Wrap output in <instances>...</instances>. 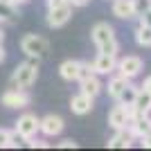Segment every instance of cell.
Returning a JSON list of instances; mask_svg holds the SVG:
<instances>
[{
	"instance_id": "obj_1",
	"label": "cell",
	"mask_w": 151,
	"mask_h": 151,
	"mask_svg": "<svg viewBox=\"0 0 151 151\" xmlns=\"http://www.w3.org/2000/svg\"><path fill=\"white\" fill-rule=\"evenodd\" d=\"M90 36H93V43L97 45V50L104 52V54H115L117 57V52H120V43H117V38H115V29L113 25H108V23H97L90 32Z\"/></svg>"
},
{
	"instance_id": "obj_2",
	"label": "cell",
	"mask_w": 151,
	"mask_h": 151,
	"mask_svg": "<svg viewBox=\"0 0 151 151\" xmlns=\"http://www.w3.org/2000/svg\"><path fill=\"white\" fill-rule=\"evenodd\" d=\"M38 77V59H29L25 63H18L9 79V88H29Z\"/></svg>"
},
{
	"instance_id": "obj_3",
	"label": "cell",
	"mask_w": 151,
	"mask_h": 151,
	"mask_svg": "<svg viewBox=\"0 0 151 151\" xmlns=\"http://www.w3.org/2000/svg\"><path fill=\"white\" fill-rule=\"evenodd\" d=\"M20 50L25 52L29 59H45L47 57V52H50V43L45 41L43 36H38V34H25V36L20 38Z\"/></svg>"
},
{
	"instance_id": "obj_4",
	"label": "cell",
	"mask_w": 151,
	"mask_h": 151,
	"mask_svg": "<svg viewBox=\"0 0 151 151\" xmlns=\"http://www.w3.org/2000/svg\"><path fill=\"white\" fill-rule=\"evenodd\" d=\"M29 101H32V97L25 88H9L0 97V104L5 108H25V106H29Z\"/></svg>"
},
{
	"instance_id": "obj_5",
	"label": "cell",
	"mask_w": 151,
	"mask_h": 151,
	"mask_svg": "<svg viewBox=\"0 0 151 151\" xmlns=\"http://www.w3.org/2000/svg\"><path fill=\"white\" fill-rule=\"evenodd\" d=\"M16 131L25 140L34 138L36 133H41V117H36L34 113H23L18 120H16Z\"/></svg>"
},
{
	"instance_id": "obj_6",
	"label": "cell",
	"mask_w": 151,
	"mask_h": 151,
	"mask_svg": "<svg viewBox=\"0 0 151 151\" xmlns=\"http://www.w3.org/2000/svg\"><path fill=\"white\" fill-rule=\"evenodd\" d=\"M142 68H145V63H142L140 57H135V54H126V57L117 59V72L124 75L126 79H135V77L142 72Z\"/></svg>"
},
{
	"instance_id": "obj_7",
	"label": "cell",
	"mask_w": 151,
	"mask_h": 151,
	"mask_svg": "<svg viewBox=\"0 0 151 151\" xmlns=\"http://www.w3.org/2000/svg\"><path fill=\"white\" fill-rule=\"evenodd\" d=\"M70 16H72V5L70 2H65L61 7H54V9H47V25L52 29H59L70 20Z\"/></svg>"
},
{
	"instance_id": "obj_8",
	"label": "cell",
	"mask_w": 151,
	"mask_h": 151,
	"mask_svg": "<svg viewBox=\"0 0 151 151\" xmlns=\"http://www.w3.org/2000/svg\"><path fill=\"white\" fill-rule=\"evenodd\" d=\"M63 126H65L63 117H59V115H54V113L45 115V117H41V133H43V135H47V138L61 135Z\"/></svg>"
},
{
	"instance_id": "obj_9",
	"label": "cell",
	"mask_w": 151,
	"mask_h": 151,
	"mask_svg": "<svg viewBox=\"0 0 151 151\" xmlns=\"http://www.w3.org/2000/svg\"><path fill=\"white\" fill-rule=\"evenodd\" d=\"M93 70H95V75H111L113 70H117V57L99 52L97 59L93 61Z\"/></svg>"
},
{
	"instance_id": "obj_10",
	"label": "cell",
	"mask_w": 151,
	"mask_h": 151,
	"mask_svg": "<svg viewBox=\"0 0 151 151\" xmlns=\"http://www.w3.org/2000/svg\"><path fill=\"white\" fill-rule=\"evenodd\" d=\"M93 101H95V97H90V95L79 90V93L70 99V111L75 115H88L90 111H93Z\"/></svg>"
},
{
	"instance_id": "obj_11",
	"label": "cell",
	"mask_w": 151,
	"mask_h": 151,
	"mask_svg": "<svg viewBox=\"0 0 151 151\" xmlns=\"http://www.w3.org/2000/svg\"><path fill=\"white\" fill-rule=\"evenodd\" d=\"M133 140H135L133 131L129 126H124V129H117V131H115V135L108 140L106 145L111 147V149H129V147L133 145Z\"/></svg>"
},
{
	"instance_id": "obj_12",
	"label": "cell",
	"mask_w": 151,
	"mask_h": 151,
	"mask_svg": "<svg viewBox=\"0 0 151 151\" xmlns=\"http://www.w3.org/2000/svg\"><path fill=\"white\" fill-rule=\"evenodd\" d=\"M129 129L133 131L135 138H145V135H149V133H151V117H149V113H138V115H135V120L129 124Z\"/></svg>"
},
{
	"instance_id": "obj_13",
	"label": "cell",
	"mask_w": 151,
	"mask_h": 151,
	"mask_svg": "<svg viewBox=\"0 0 151 151\" xmlns=\"http://www.w3.org/2000/svg\"><path fill=\"white\" fill-rule=\"evenodd\" d=\"M113 16L115 18H122V20L138 18V16H135V5H133V0H113Z\"/></svg>"
},
{
	"instance_id": "obj_14",
	"label": "cell",
	"mask_w": 151,
	"mask_h": 151,
	"mask_svg": "<svg viewBox=\"0 0 151 151\" xmlns=\"http://www.w3.org/2000/svg\"><path fill=\"white\" fill-rule=\"evenodd\" d=\"M79 68H81V61L68 59V61H63L61 65H59V75H61V79H65V81H77Z\"/></svg>"
},
{
	"instance_id": "obj_15",
	"label": "cell",
	"mask_w": 151,
	"mask_h": 151,
	"mask_svg": "<svg viewBox=\"0 0 151 151\" xmlns=\"http://www.w3.org/2000/svg\"><path fill=\"white\" fill-rule=\"evenodd\" d=\"M129 83H131V79H126L124 75H117V77H113V79L108 81L106 90H108V95H111L113 99H117V97H120V93L129 86Z\"/></svg>"
},
{
	"instance_id": "obj_16",
	"label": "cell",
	"mask_w": 151,
	"mask_h": 151,
	"mask_svg": "<svg viewBox=\"0 0 151 151\" xmlns=\"http://www.w3.org/2000/svg\"><path fill=\"white\" fill-rule=\"evenodd\" d=\"M79 86H81V93L90 95V97H97V95L104 90V86H101V81L97 79V75H93V77H88V79L79 81Z\"/></svg>"
},
{
	"instance_id": "obj_17",
	"label": "cell",
	"mask_w": 151,
	"mask_h": 151,
	"mask_svg": "<svg viewBox=\"0 0 151 151\" xmlns=\"http://www.w3.org/2000/svg\"><path fill=\"white\" fill-rule=\"evenodd\" d=\"M135 43L140 47H151V25H145L142 20L135 27Z\"/></svg>"
},
{
	"instance_id": "obj_18",
	"label": "cell",
	"mask_w": 151,
	"mask_h": 151,
	"mask_svg": "<svg viewBox=\"0 0 151 151\" xmlns=\"http://www.w3.org/2000/svg\"><path fill=\"white\" fill-rule=\"evenodd\" d=\"M133 106L138 113H151V93L140 88L138 95H135V101H133Z\"/></svg>"
},
{
	"instance_id": "obj_19",
	"label": "cell",
	"mask_w": 151,
	"mask_h": 151,
	"mask_svg": "<svg viewBox=\"0 0 151 151\" xmlns=\"http://www.w3.org/2000/svg\"><path fill=\"white\" fill-rule=\"evenodd\" d=\"M16 18H18V7L0 0V23H14Z\"/></svg>"
},
{
	"instance_id": "obj_20",
	"label": "cell",
	"mask_w": 151,
	"mask_h": 151,
	"mask_svg": "<svg viewBox=\"0 0 151 151\" xmlns=\"http://www.w3.org/2000/svg\"><path fill=\"white\" fill-rule=\"evenodd\" d=\"M138 90H140V86H133V83H129L124 90L120 93V97H117V104H124V106H129V104H133L135 101V95H138Z\"/></svg>"
},
{
	"instance_id": "obj_21",
	"label": "cell",
	"mask_w": 151,
	"mask_h": 151,
	"mask_svg": "<svg viewBox=\"0 0 151 151\" xmlns=\"http://www.w3.org/2000/svg\"><path fill=\"white\" fill-rule=\"evenodd\" d=\"M23 142H27V140L23 138L16 129H14V131H9V142H7V147H9V149H16V147H20Z\"/></svg>"
},
{
	"instance_id": "obj_22",
	"label": "cell",
	"mask_w": 151,
	"mask_h": 151,
	"mask_svg": "<svg viewBox=\"0 0 151 151\" xmlns=\"http://www.w3.org/2000/svg\"><path fill=\"white\" fill-rule=\"evenodd\" d=\"M95 75L93 70V63H83L81 61V68H79V77H77V81H83V79H88V77Z\"/></svg>"
},
{
	"instance_id": "obj_23",
	"label": "cell",
	"mask_w": 151,
	"mask_h": 151,
	"mask_svg": "<svg viewBox=\"0 0 151 151\" xmlns=\"http://www.w3.org/2000/svg\"><path fill=\"white\" fill-rule=\"evenodd\" d=\"M133 5H135V16H142V14H147L151 9V0H133Z\"/></svg>"
},
{
	"instance_id": "obj_24",
	"label": "cell",
	"mask_w": 151,
	"mask_h": 151,
	"mask_svg": "<svg viewBox=\"0 0 151 151\" xmlns=\"http://www.w3.org/2000/svg\"><path fill=\"white\" fill-rule=\"evenodd\" d=\"M27 145H29L32 149H45V147H47V142H45V140H38L36 135H34V138L27 140Z\"/></svg>"
},
{
	"instance_id": "obj_25",
	"label": "cell",
	"mask_w": 151,
	"mask_h": 151,
	"mask_svg": "<svg viewBox=\"0 0 151 151\" xmlns=\"http://www.w3.org/2000/svg\"><path fill=\"white\" fill-rule=\"evenodd\" d=\"M9 142V129H0V149H5Z\"/></svg>"
},
{
	"instance_id": "obj_26",
	"label": "cell",
	"mask_w": 151,
	"mask_h": 151,
	"mask_svg": "<svg viewBox=\"0 0 151 151\" xmlns=\"http://www.w3.org/2000/svg\"><path fill=\"white\" fill-rule=\"evenodd\" d=\"M59 147H61V149H75L77 142H75L72 138H65V140H61V142H59Z\"/></svg>"
},
{
	"instance_id": "obj_27",
	"label": "cell",
	"mask_w": 151,
	"mask_h": 151,
	"mask_svg": "<svg viewBox=\"0 0 151 151\" xmlns=\"http://www.w3.org/2000/svg\"><path fill=\"white\" fill-rule=\"evenodd\" d=\"M68 0H45V5H47V9H54V7H61L65 5Z\"/></svg>"
},
{
	"instance_id": "obj_28",
	"label": "cell",
	"mask_w": 151,
	"mask_h": 151,
	"mask_svg": "<svg viewBox=\"0 0 151 151\" xmlns=\"http://www.w3.org/2000/svg\"><path fill=\"white\" fill-rule=\"evenodd\" d=\"M68 2H70L72 7H86V5L90 2V0H68Z\"/></svg>"
},
{
	"instance_id": "obj_29",
	"label": "cell",
	"mask_w": 151,
	"mask_h": 151,
	"mask_svg": "<svg viewBox=\"0 0 151 151\" xmlns=\"http://www.w3.org/2000/svg\"><path fill=\"white\" fill-rule=\"evenodd\" d=\"M140 20H142L145 25H151V9H149L147 14H142V16H140Z\"/></svg>"
},
{
	"instance_id": "obj_30",
	"label": "cell",
	"mask_w": 151,
	"mask_h": 151,
	"mask_svg": "<svg viewBox=\"0 0 151 151\" xmlns=\"http://www.w3.org/2000/svg\"><path fill=\"white\" fill-rule=\"evenodd\" d=\"M142 90H147V93H151V77H147L145 81H142V86H140Z\"/></svg>"
},
{
	"instance_id": "obj_31",
	"label": "cell",
	"mask_w": 151,
	"mask_h": 151,
	"mask_svg": "<svg viewBox=\"0 0 151 151\" xmlns=\"http://www.w3.org/2000/svg\"><path fill=\"white\" fill-rule=\"evenodd\" d=\"M140 140H142V147L151 149V133H149V135H145V138H140Z\"/></svg>"
},
{
	"instance_id": "obj_32",
	"label": "cell",
	"mask_w": 151,
	"mask_h": 151,
	"mask_svg": "<svg viewBox=\"0 0 151 151\" xmlns=\"http://www.w3.org/2000/svg\"><path fill=\"white\" fill-rule=\"evenodd\" d=\"M5 57H7V54H5V47H2V45H0V63L5 61Z\"/></svg>"
},
{
	"instance_id": "obj_33",
	"label": "cell",
	"mask_w": 151,
	"mask_h": 151,
	"mask_svg": "<svg viewBox=\"0 0 151 151\" xmlns=\"http://www.w3.org/2000/svg\"><path fill=\"white\" fill-rule=\"evenodd\" d=\"M23 2H27V0H14V5L18 7V5H23Z\"/></svg>"
},
{
	"instance_id": "obj_34",
	"label": "cell",
	"mask_w": 151,
	"mask_h": 151,
	"mask_svg": "<svg viewBox=\"0 0 151 151\" xmlns=\"http://www.w3.org/2000/svg\"><path fill=\"white\" fill-rule=\"evenodd\" d=\"M2 41H5V32L0 29V45H2Z\"/></svg>"
},
{
	"instance_id": "obj_35",
	"label": "cell",
	"mask_w": 151,
	"mask_h": 151,
	"mask_svg": "<svg viewBox=\"0 0 151 151\" xmlns=\"http://www.w3.org/2000/svg\"><path fill=\"white\" fill-rule=\"evenodd\" d=\"M2 2H12V5H14V0H2Z\"/></svg>"
}]
</instances>
